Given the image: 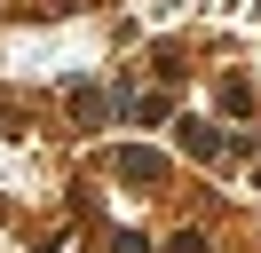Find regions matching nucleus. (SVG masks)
<instances>
[{
	"label": "nucleus",
	"instance_id": "nucleus-1",
	"mask_svg": "<svg viewBox=\"0 0 261 253\" xmlns=\"http://www.w3.org/2000/svg\"><path fill=\"white\" fill-rule=\"evenodd\" d=\"M103 166H111L119 182H166V158H159V150H143V142H119Z\"/></svg>",
	"mask_w": 261,
	"mask_h": 253
},
{
	"label": "nucleus",
	"instance_id": "nucleus-3",
	"mask_svg": "<svg viewBox=\"0 0 261 253\" xmlns=\"http://www.w3.org/2000/svg\"><path fill=\"white\" fill-rule=\"evenodd\" d=\"M71 111H80V119H95V111H103V87H95V79H80V87H71Z\"/></svg>",
	"mask_w": 261,
	"mask_h": 253
},
{
	"label": "nucleus",
	"instance_id": "nucleus-2",
	"mask_svg": "<svg viewBox=\"0 0 261 253\" xmlns=\"http://www.w3.org/2000/svg\"><path fill=\"white\" fill-rule=\"evenodd\" d=\"M182 150L190 158H222V135H214L206 119H182Z\"/></svg>",
	"mask_w": 261,
	"mask_h": 253
},
{
	"label": "nucleus",
	"instance_id": "nucleus-6",
	"mask_svg": "<svg viewBox=\"0 0 261 253\" xmlns=\"http://www.w3.org/2000/svg\"><path fill=\"white\" fill-rule=\"evenodd\" d=\"M111 253H143V237H135V230H127V237H119V245H111Z\"/></svg>",
	"mask_w": 261,
	"mask_h": 253
},
{
	"label": "nucleus",
	"instance_id": "nucleus-4",
	"mask_svg": "<svg viewBox=\"0 0 261 253\" xmlns=\"http://www.w3.org/2000/svg\"><path fill=\"white\" fill-rule=\"evenodd\" d=\"M127 119H143V127H150V119H166V95H135V103H127Z\"/></svg>",
	"mask_w": 261,
	"mask_h": 253
},
{
	"label": "nucleus",
	"instance_id": "nucleus-5",
	"mask_svg": "<svg viewBox=\"0 0 261 253\" xmlns=\"http://www.w3.org/2000/svg\"><path fill=\"white\" fill-rule=\"evenodd\" d=\"M166 253H206V230H182V237H174Z\"/></svg>",
	"mask_w": 261,
	"mask_h": 253
}]
</instances>
